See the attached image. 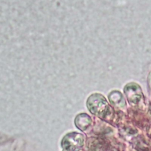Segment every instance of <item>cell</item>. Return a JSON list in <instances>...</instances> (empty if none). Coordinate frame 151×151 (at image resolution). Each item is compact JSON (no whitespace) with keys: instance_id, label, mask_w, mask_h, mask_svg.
<instances>
[{"instance_id":"cell-1","label":"cell","mask_w":151,"mask_h":151,"mask_svg":"<svg viewBox=\"0 0 151 151\" xmlns=\"http://www.w3.org/2000/svg\"><path fill=\"white\" fill-rule=\"evenodd\" d=\"M87 106L92 114L104 121L109 122L113 118L114 111L112 107L101 94H91L87 99Z\"/></svg>"},{"instance_id":"cell-2","label":"cell","mask_w":151,"mask_h":151,"mask_svg":"<svg viewBox=\"0 0 151 151\" xmlns=\"http://www.w3.org/2000/svg\"><path fill=\"white\" fill-rule=\"evenodd\" d=\"M124 93L129 104L133 107H139L145 104L143 94L139 84L135 83L127 84L124 88Z\"/></svg>"},{"instance_id":"cell-3","label":"cell","mask_w":151,"mask_h":151,"mask_svg":"<svg viewBox=\"0 0 151 151\" xmlns=\"http://www.w3.org/2000/svg\"><path fill=\"white\" fill-rule=\"evenodd\" d=\"M61 145L65 151H80L84 145V137L76 132L68 133L63 137Z\"/></svg>"},{"instance_id":"cell-4","label":"cell","mask_w":151,"mask_h":151,"mask_svg":"<svg viewBox=\"0 0 151 151\" xmlns=\"http://www.w3.org/2000/svg\"><path fill=\"white\" fill-rule=\"evenodd\" d=\"M109 100L110 103L115 107L119 109H124L126 107V101L122 94L117 90L111 91L109 96Z\"/></svg>"},{"instance_id":"cell-5","label":"cell","mask_w":151,"mask_h":151,"mask_svg":"<svg viewBox=\"0 0 151 151\" xmlns=\"http://www.w3.org/2000/svg\"><path fill=\"white\" fill-rule=\"evenodd\" d=\"M88 147L91 151H107L109 144L102 138H92L88 141Z\"/></svg>"},{"instance_id":"cell-6","label":"cell","mask_w":151,"mask_h":151,"mask_svg":"<svg viewBox=\"0 0 151 151\" xmlns=\"http://www.w3.org/2000/svg\"><path fill=\"white\" fill-rule=\"evenodd\" d=\"M92 123L91 117L86 113H81L77 116L75 119L76 126L80 130L84 131L87 129Z\"/></svg>"},{"instance_id":"cell-7","label":"cell","mask_w":151,"mask_h":151,"mask_svg":"<svg viewBox=\"0 0 151 151\" xmlns=\"http://www.w3.org/2000/svg\"><path fill=\"white\" fill-rule=\"evenodd\" d=\"M147 83H148V86H149V89L151 90V72L149 73V76H148Z\"/></svg>"}]
</instances>
